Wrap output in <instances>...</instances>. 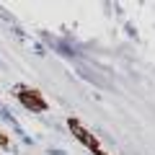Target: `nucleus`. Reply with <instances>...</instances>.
Returning a JSON list of instances; mask_svg holds the SVG:
<instances>
[{
    "instance_id": "nucleus-1",
    "label": "nucleus",
    "mask_w": 155,
    "mask_h": 155,
    "mask_svg": "<svg viewBox=\"0 0 155 155\" xmlns=\"http://www.w3.org/2000/svg\"><path fill=\"white\" fill-rule=\"evenodd\" d=\"M70 127H72V132H75V134H78V140H83V142H85V145H93V140H91V137H88V132H85V129H83V127H80V124H78V122H70Z\"/></svg>"
},
{
    "instance_id": "nucleus-2",
    "label": "nucleus",
    "mask_w": 155,
    "mask_h": 155,
    "mask_svg": "<svg viewBox=\"0 0 155 155\" xmlns=\"http://www.w3.org/2000/svg\"><path fill=\"white\" fill-rule=\"evenodd\" d=\"M52 155H65V153H62V150H52Z\"/></svg>"
}]
</instances>
